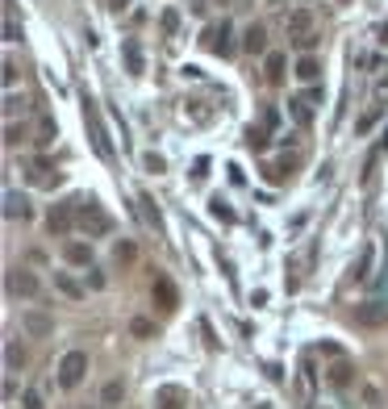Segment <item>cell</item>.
I'll return each instance as SVG.
<instances>
[{"instance_id":"4fadbf2b","label":"cell","mask_w":388,"mask_h":409,"mask_svg":"<svg viewBox=\"0 0 388 409\" xmlns=\"http://www.w3.org/2000/svg\"><path fill=\"white\" fill-rule=\"evenodd\" d=\"M63 259L88 268V264H92V242H67V246H63Z\"/></svg>"},{"instance_id":"bcb514c9","label":"cell","mask_w":388,"mask_h":409,"mask_svg":"<svg viewBox=\"0 0 388 409\" xmlns=\"http://www.w3.org/2000/svg\"><path fill=\"white\" fill-rule=\"evenodd\" d=\"M343 5H347V0H343Z\"/></svg>"},{"instance_id":"ab89813d","label":"cell","mask_w":388,"mask_h":409,"mask_svg":"<svg viewBox=\"0 0 388 409\" xmlns=\"http://www.w3.org/2000/svg\"><path fill=\"white\" fill-rule=\"evenodd\" d=\"M159 409H184V405L176 401V393H163V401H159Z\"/></svg>"},{"instance_id":"2e32d148","label":"cell","mask_w":388,"mask_h":409,"mask_svg":"<svg viewBox=\"0 0 388 409\" xmlns=\"http://www.w3.org/2000/svg\"><path fill=\"white\" fill-rule=\"evenodd\" d=\"M284 25H288V34H293V38H301V34H313V30H309V25H313L309 9H297V13H288V21H284Z\"/></svg>"},{"instance_id":"83f0119b","label":"cell","mask_w":388,"mask_h":409,"mask_svg":"<svg viewBox=\"0 0 388 409\" xmlns=\"http://www.w3.org/2000/svg\"><path fill=\"white\" fill-rule=\"evenodd\" d=\"M159 25H163V34H176V30H180V13H176V9H163Z\"/></svg>"},{"instance_id":"60d3db41","label":"cell","mask_w":388,"mask_h":409,"mask_svg":"<svg viewBox=\"0 0 388 409\" xmlns=\"http://www.w3.org/2000/svg\"><path fill=\"white\" fill-rule=\"evenodd\" d=\"M376 117H380V109H372V113H363V117H359V130H372V126H376Z\"/></svg>"},{"instance_id":"e575fe53","label":"cell","mask_w":388,"mask_h":409,"mask_svg":"<svg viewBox=\"0 0 388 409\" xmlns=\"http://www.w3.org/2000/svg\"><path fill=\"white\" fill-rule=\"evenodd\" d=\"M367 264H372V246H363V255H359V264H355V280H363V276H367Z\"/></svg>"},{"instance_id":"484cf974","label":"cell","mask_w":388,"mask_h":409,"mask_svg":"<svg viewBox=\"0 0 388 409\" xmlns=\"http://www.w3.org/2000/svg\"><path fill=\"white\" fill-rule=\"evenodd\" d=\"M138 204H142V213H146V222H150L155 230H163V218H159V209H155V200H150V196H138Z\"/></svg>"},{"instance_id":"74e56055","label":"cell","mask_w":388,"mask_h":409,"mask_svg":"<svg viewBox=\"0 0 388 409\" xmlns=\"http://www.w3.org/2000/svg\"><path fill=\"white\" fill-rule=\"evenodd\" d=\"M142 163H146V172H155V176H159V172H163V159H159V155H155V150H150V155H146V159H142Z\"/></svg>"},{"instance_id":"7dc6e473","label":"cell","mask_w":388,"mask_h":409,"mask_svg":"<svg viewBox=\"0 0 388 409\" xmlns=\"http://www.w3.org/2000/svg\"><path fill=\"white\" fill-rule=\"evenodd\" d=\"M88 409H92V405H88Z\"/></svg>"},{"instance_id":"e0dca14e","label":"cell","mask_w":388,"mask_h":409,"mask_svg":"<svg viewBox=\"0 0 388 409\" xmlns=\"http://www.w3.org/2000/svg\"><path fill=\"white\" fill-rule=\"evenodd\" d=\"M317 75H321V63H317L313 55H301V59H297V80H305V84H313Z\"/></svg>"},{"instance_id":"4dcf8cb0","label":"cell","mask_w":388,"mask_h":409,"mask_svg":"<svg viewBox=\"0 0 388 409\" xmlns=\"http://www.w3.org/2000/svg\"><path fill=\"white\" fill-rule=\"evenodd\" d=\"M363 405H367V409H380V405H384V397H380L376 384H363Z\"/></svg>"},{"instance_id":"ee69618b","label":"cell","mask_w":388,"mask_h":409,"mask_svg":"<svg viewBox=\"0 0 388 409\" xmlns=\"http://www.w3.org/2000/svg\"><path fill=\"white\" fill-rule=\"evenodd\" d=\"M109 9H113V13H122V9H130V0H109Z\"/></svg>"},{"instance_id":"9a60e30c","label":"cell","mask_w":388,"mask_h":409,"mask_svg":"<svg viewBox=\"0 0 388 409\" xmlns=\"http://www.w3.org/2000/svg\"><path fill=\"white\" fill-rule=\"evenodd\" d=\"M54 288H59L63 296H71V301H80V296H84V284H80L76 276H67V272H54Z\"/></svg>"},{"instance_id":"7402d4cb","label":"cell","mask_w":388,"mask_h":409,"mask_svg":"<svg viewBox=\"0 0 388 409\" xmlns=\"http://www.w3.org/2000/svg\"><path fill=\"white\" fill-rule=\"evenodd\" d=\"M293 167H297V159H280V163H271V167H267V180H271V184H284V180L293 176Z\"/></svg>"},{"instance_id":"ffe728a7","label":"cell","mask_w":388,"mask_h":409,"mask_svg":"<svg viewBox=\"0 0 388 409\" xmlns=\"http://www.w3.org/2000/svg\"><path fill=\"white\" fill-rule=\"evenodd\" d=\"M284 67H288L284 55H267V84H284Z\"/></svg>"},{"instance_id":"f546056e","label":"cell","mask_w":388,"mask_h":409,"mask_svg":"<svg viewBox=\"0 0 388 409\" xmlns=\"http://www.w3.org/2000/svg\"><path fill=\"white\" fill-rule=\"evenodd\" d=\"M5 42H21V30H17V17H13V9L5 13Z\"/></svg>"},{"instance_id":"ac0fdd59","label":"cell","mask_w":388,"mask_h":409,"mask_svg":"<svg viewBox=\"0 0 388 409\" xmlns=\"http://www.w3.org/2000/svg\"><path fill=\"white\" fill-rule=\"evenodd\" d=\"M351 380H355V368H351L347 360H339L334 368H330V384H334V388H347Z\"/></svg>"},{"instance_id":"d590c367","label":"cell","mask_w":388,"mask_h":409,"mask_svg":"<svg viewBox=\"0 0 388 409\" xmlns=\"http://www.w3.org/2000/svg\"><path fill=\"white\" fill-rule=\"evenodd\" d=\"M50 138H54V121H50V117H42V126H38V142L46 146Z\"/></svg>"},{"instance_id":"4316f807","label":"cell","mask_w":388,"mask_h":409,"mask_svg":"<svg viewBox=\"0 0 388 409\" xmlns=\"http://www.w3.org/2000/svg\"><path fill=\"white\" fill-rule=\"evenodd\" d=\"M130 334H134V338H150V334H155V322H150V318H134V322H130Z\"/></svg>"},{"instance_id":"8992f818","label":"cell","mask_w":388,"mask_h":409,"mask_svg":"<svg viewBox=\"0 0 388 409\" xmlns=\"http://www.w3.org/2000/svg\"><path fill=\"white\" fill-rule=\"evenodd\" d=\"M76 226V200H63V204H54V209L46 213V230L50 234H71Z\"/></svg>"},{"instance_id":"b9f144b4","label":"cell","mask_w":388,"mask_h":409,"mask_svg":"<svg viewBox=\"0 0 388 409\" xmlns=\"http://www.w3.org/2000/svg\"><path fill=\"white\" fill-rule=\"evenodd\" d=\"M263 126H267V130H275V126H280V113L267 109V113H263Z\"/></svg>"},{"instance_id":"1f68e13d","label":"cell","mask_w":388,"mask_h":409,"mask_svg":"<svg viewBox=\"0 0 388 409\" xmlns=\"http://www.w3.org/2000/svg\"><path fill=\"white\" fill-rule=\"evenodd\" d=\"M113 255H117V264H134V255H138V250H134V242H117V246H113Z\"/></svg>"},{"instance_id":"7c38bea8","label":"cell","mask_w":388,"mask_h":409,"mask_svg":"<svg viewBox=\"0 0 388 409\" xmlns=\"http://www.w3.org/2000/svg\"><path fill=\"white\" fill-rule=\"evenodd\" d=\"M242 50H247V55H267V30H263V25H247Z\"/></svg>"},{"instance_id":"8d00e7d4","label":"cell","mask_w":388,"mask_h":409,"mask_svg":"<svg viewBox=\"0 0 388 409\" xmlns=\"http://www.w3.org/2000/svg\"><path fill=\"white\" fill-rule=\"evenodd\" d=\"M21 138H25V130H17V126L9 121V126H5V142H9V146H17Z\"/></svg>"},{"instance_id":"603a6c76","label":"cell","mask_w":388,"mask_h":409,"mask_svg":"<svg viewBox=\"0 0 388 409\" xmlns=\"http://www.w3.org/2000/svg\"><path fill=\"white\" fill-rule=\"evenodd\" d=\"M122 397H126V384H122V380H109V384L100 388V401H104V405H117Z\"/></svg>"},{"instance_id":"277c9868","label":"cell","mask_w":388,"mask_h":409,"mask_svg":"<svg viewBox=\"0 0 388 409\" xmlns=\"http://www.w3.org/2000/svg\"><path fill=\"white\" fill-rule=\"evenodd\" d=\"M234 30H230V21H221V25H209L205 30V50H213V55H221V59H226V55H234Z\"/></svg>"},{"instance_id":"7a4b0ae2","label":"cell","mask_w":388,"mask_h":409,"mask_svg":"<svg viewBox=\"0 0 388 409\" xmlns=\"http://www.w3.org/2000/svg\"><path fill=\"white\" fill-rule=\"evenodd\" d=\"M84 126H88V138H92V150L100 159H113V142H109V130L100 121V109H96V100L84 96Z\"/></svg>"},{"instance_id":"f35d334b","label":"cell","mask_w":388,"mask_h":409,"mask_svg":"<svg viewBox=\"0 0 388 409\" xmlns=\"http://www.w3.org/2000/svg\"><path fill=\"white\" fill-rule=\"evenodd\" d=\"M293 42H297L301 50H313V46H317V34H301V38H293Z\"/></svg>"},{"instance_id":"836d02e7","label":"cell","mask_w":388,"mask_h":409,"mask_svg":"<svg viewBox=\"0 0 388 409\" xmlns=\"http://www.w3.org/2000/svg\"><path fill=\"white\" fill-rule=\"evenodd\" d=\"M21 401H25V409H46V401H42V393H38V388H25V397H21Z\"/></svg>"},{"instance_id":"44dd1931","label":"cell","mask_w":388,"mask_h":409,"mask_svg":"<svg viewBox=\"0 0 388 409\" xmlns=\"http://www.w3.org/2000/svg\"><path fill=\"white\" fill-rule=\"evenodd\" d=\"M267 142H271V130L267 126H251L247 130V146L251 150H267Z\"/></svg>"},{"instance_id":"5b68a950","label":"cell","mask_w":388,"mask_h":409,"mask_svg":"<svg viewBox=\"0 0 388 409\" xmlns=\"http://www.w3.org/2000/svg\"><path fill=\"white\" fill-rule=\"evenodd\" d=\"M355 322H359L363 330H380V326L388 322V305H384V301H363V305H355Z\"/></svg>"},{"instance_id":"6da1fadb","label":"cell","mask_w":388,"mask_h":409,"mask_svg":"<svg viewBox=\"0 0 388 409\" xmlns=\"http://www.w3.org/2000/svg\"><path fill=\"white\" fill-rule=\"evenodd\" d=\"M76 226H80L88 238H104L109 230H113V218L104 213V204H96V200L88 196V200H76Z\"/></svg>"},{"instance_id":"30bf717a","label":"cell","mask_w":388,"mask_h":409,"mask_svg":"<svg viewBox=\"0 0 388 409\" xmlns=\"http://www.w3.org/2000/svg\"><path fill=\"white\" fill-rule=\"evenodd\" d=\"M21 326H25L30 338H50V334H54V322H50L46 314H38V309H30V314L21 318Z\"/></svg>"},{"instance_id":"d6986e66","label":"cell","mask_w":388,"mask_h":409,"mask_svg":"<svg viewBox=\"0 0 388 409\" xmlns=\"http://www.w3.org/2000/svg\"><path fill=\"white\" fill-rule=\"evenodd\" d=\"M30 213V204L21 192H5V218H25Z\"/></svg>"},{"instance_id":"ba28073f","label":"cell","mask_w":388,"mask_h":409,"mask_svg":"<svg viewBox=\"0 0 388 409\" xmlns=\"http://www.w3.org/2000/svg\"><path fill=\"white\" fill-rule=\"evenodd\" d=\"M38 288H42V284H38V276H34V272H25V268L9 272V292H13V296L34 301V296H38Z\"/></svg>"},{"instance_id":"d6a6232c","label":"cell","mask_w":388,"mask_h":409,"mask_svg":"<svg viewBox=\"0 0 388 409\" xmlns=\"http://www.w3.org/2000/svg\"><path fill=\"white\" fill-rule=\"evenodd\" d=\"M88 288H96V292H100V288H109V276H104L100 268H88Z\"/></svg>"},{"instance_id":"8fae6325","label":"cell","mask_w":388,"mask_h":409,"mask_svg":"<svg viewBox=\"0 0 388 409\" xmlns=\"http://www.w3.org/2000/svg\"><path fill=\"white\" fill-rule=\"evenodd\" d=\"M30 180H34L38 188H54V184H59V172H54L50 159H34V163H30Z\"/></svg>"},{"instance_id":"f6af8a7d","label":"cell","mask_w":388,"mask_h":409,"mask_svg":"<svg viewBox=\"0 0 388 409\" xmlns=\"http://www.w3.org/2000/svg\"><path fill=\"white\" fill-rule=\"evenodd\" d=\"M217 5H230V0H217Z\"/></svg>"},{"instance_id":"3957f363","label":"cell","mask_w":388,"mask_h":409,"mask_svg":"<svg viewBox=\"0 0 388 409\" xmlns=\"http://www.w3.org/2000/svg\"><path fill=\"white\" fill-rule=\"evenodd\" d=\"M88 376V355L84 351H67L63 360H59V384L63 388H80Z\"/></svg>"},{"instance_id":"7bdbcfd3","label":"cell","mask_w":388,"mask_h":409,"mask_svg":"<svg viewBox=\"0 0 388 409\" xmlns=\"http://www.w3.org/2000/svg\"><path fill=\"white\" fill-rule=\"evenodd\" d=\"M5 84H9V88L17 84V63H5Z\"/></svg>"},{"instance_id":"d4e9b609","label":"cell","mask_w":388,"mask_h":409,"mask_svg":"<svg viewBox=\"0 0 388 409\" xmlns=\"http://www.w3.org/2000/svg\"><path fill=\"white\" fill-rule=\"evenodd\" d=\"M209 209H213V218H217V222H234V209H230V204L221 200V196H213V200H209Z\"/></svg>"},{"instance_id":"f1b7e54d","label":"cell","mask_w":388,"mask_h":409,"mask_svg":"<svg viewBox=\"0 0 388 409\" xmlns=\"http://www.w3.org/2000/svg\"><path fill=\"white\" fill-rule=\"evenodd\" d=\"M309 393H313V364L305 360V364H301V397L309 401Z\"/></svg>"},{"instance_id":"cb8c5ba5","label":"cell","mask_w":388,"mask_h":409,"mask_svg":"<svg viewBox=\"0 0 388 409\" xmlns=\"http://www.w3.org/2000/svg\"><path fill=\"white\" fill-rule=\"evenodd\" d=\"M21 364H25V351H21L17 342H9V347H5V368H9V372H21Z\"/></svg>"},{"instance_id":"9c48e42d","label":"cell","mask_w":388,"mask_h":409,"mask_svg":"<svg viewBox=\"0 0 388 409\" xmlns=\"http://www.w3.org/2000/svg\"><path fill=\"white\" fill-rule=\"evenodd\" d=\"M155 305H159L163 314H172L176 305H180V292H176V284L168 276H155Z\"/></svg>"},{"instance_id":"52a82bcc","label":"cell","mask_w":388,"mask_h":409,"mask_svg":"<svg viewBox=\"0 0 388 409\" xmlns=\"http://www.w3.org/2000/svg\"><path fill=\"white\" fill-rule=\"evenodd\" d=\"M317 100H321L317 88H313V92H301V96L288 100V113L297 117V126H309V121H313V105H317Z\"/></svg>"},{"instance_id":"5bb4252c","label":"cell","mask_w":388,"mask_h":409,"mask_svg":"<svg viewBox=\"0 0 388 409\" xmlns=\"http://www.w3.org/2000/svg\"><path fill=\"white\" fill-rule=\"evenodd\" d=\"M122 55H126L130 75H142V46H138L134 38H126V42H122Z\"/></svg>"}]
</instances>
